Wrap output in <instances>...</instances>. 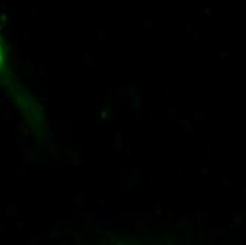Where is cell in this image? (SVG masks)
<instances>
[{"mask_svg":"<svg viewBox=\"0 0 246 245\" xmlns=\"http://www.w3.org/2000/svg\"><path fill=\"white\" fill-rule=\"evenodd\" d=\"M221 183H222V186H225V187H229V186L232 184V181L229 180V179H224V180L221 181Z\"/></svg>","mask_w":246,"mask_h":245,"instance_id":"1","label":"cell"},{"mask_svg":"<svg viewBox=\"0 0 246 245\" xmlns=\"http://www.w3.org/2000/svg\"><path fill=\"white\" fill-rule=\"evenodd\" d=\"M195 116H197V119H204V111H197Z\"/></svg>","mask_w":246,"mask_h":245,"instance_id":"2","label":"cell"},{"mask_svg":"<svg viewBox=\"0 0 246 245\" xmlns=\"http://www.w3.org/2000/svg\"><path fill=\"white\" fill-rule=\"evenodd\" d=\"M201 174L208 176V174H209V169H208V167H202V169H201Z\"/></svg>","mask_w":246,"mask_h":245,"instance_id":"3","label":"cell"},{"mask_svg":"<svg viewBox=\"0 0 246 245\" xmlns=\"http://www.w3.org/2000/svg\"><path fill=\"white\" fill-rule=\"evenodd\" d=\"M240 223H242V218H240V217H238V218H236V225L239 227V225H240Z\"/></svg>","mask_w":246,"mask_h":245,"instance_id":"4","label":"cell"},{"mask_svg":"<svg viewBox=\"0 0 246 245\" xmlns=\"http://www.w3.org/2000/svg\"><path fill=\"white\" fill-rule=\"evenodd\" d=\"M226 58H228V54H225V53L221 54V60H226Z\"/></svg>","mask_w":246,"mask_h":245,"instance_id":"5","label":"cell"},{"mask_svg":"<svg viewBox=\"0 0 246 245\" xmlns=\"http://www.w3.org/2000/svg\"><path fill=\"white\" fill-rule=\"evenodd\" d=\"M243 197H245V198H246V189H245V190H243Z\"/></svg>","mask_w":246,"mask_h":245,"instance_id":"6","label":"cell"},{"mask_svg":"<svg viewBox=\"0 0 246 245\" xmlns=\"http://www.w3.org/2000/svg\"><path fill=\"white\" fill-rule=\"evenodd\" d=\"M245 145H246V140H245Z\"/></svg>","mask_w":246,"mask_h":245,"instance_id":"7","label":"cell"}]
</instances>
